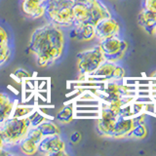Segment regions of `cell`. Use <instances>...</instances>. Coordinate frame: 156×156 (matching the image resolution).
<instances>
[{
	"label": "cell",
	"mask_w": 156,
	"mask_h": 156,
	"mask_svg": "<svg viewBox=\"0 0 156 156\" xmlns=\"http://www.w3.org/2000/svg\"><path fill=\"white\" fill-rule=\"evenodd\" d=\"M37 153L47 156L67 155L66 144L61 135L44 136L39 144Z\"/></svg>",
	"instance_id": "52a82bcc"
},
{
	"label": "cell",
	"mask_w": 156,
	"mask_h": 156,
	"mask_svg": "<svg viewBox=\"0 0 156 156\" xmlns=\"http://www.w3.org/2000/svg\"><path fill=\"white\" fill-rule=\"evenodd\" d=\"M73 106L72 105H66L62 108L61 111L58 112L57 114V120L62 124H66L69 123L73 118Z\"/></svg>",
	"instance_id": "44dd1931"
},
{
	"label": "cell",
	"mask_w": 156,
	"mask_h": 156,
	"mask_svg": "<svg viewBox=\"0 0 156 156\" xmlns=\"http://www.w3.org/2000/svg\"><path fill=\"white\" fill-rule=\"evenodd\" d=\"M152 76H153V77H156V73H154V74H153Z\"/></svg>",
	"instance_id": "f1b7e54d"
},
{
	"label": "cell",
	"mask_w": 156,
	"mask_h": 156,
	"mask_svg": "<svg viewBox=\"0 0 156 156\" xmlns=\"http://www.w3.org/2000/svg\"><path fill=\"white\" fill-rule=\"evenodd\" d=\"M73 18L74 23H88L89 13L86 3H74L73 5Z\"/></svg>",
	"instance_id": "d6986e66"
},
{
	"label": "cell",
	"mask_w": 156,
	"mask_h": 156,
	"mask_svg": "<svg viewBox=\"0 0 156 156\" xmlns=\"http://www.w3.org/2000/svg\"><path fill=\"white\" fill-rule=\"evenodd\" d=\"M73 5L71 0H46L45 16L58 27H71L74 24Z\"/></svg>",
	"instance_id": "7a4b0ae2"
},
{
	"label": "cell",
	"mask_w": 156,
	"mask_h": 156,
	"mask_svg": "<svg viewBox=\"0 0 156 156\" xmlns=\"http://www.w3.org/2000/svg\"><path fill=\"white\" fill-rule=\"evenodd\" d=\"M70 37L78 41H91L96 38L95 26L89 23H77L71 27Z\"/></svg>",
	"instance_id": "4fadbf2b"
},
{
	"label": "cell",
	"mask_w": 156,
	"mask_h": 156,
	"mask_svg": "<svg viewBox=\"0 0 156 156\" xmlns=\"http://www.w3.org/2000/svg\"><path fill=\"white\" fill-rule=\"evenodd\" d=\"M134 125H135V121L133 117L118 116L116 119L113 131H112L111 138L122 139L125 138V136H129Z\"/></svg>",
	"instance_id": "5bb4252c"
},
{
	"label": "cell",
	"mask_w": 156,
	"mask_h": 156,
	"mask_svg": "<svg viewBox=\"0 0 156 156\" xmlns=\"http://www.w3.org/2000/svg\"><path fill=\"white\" fill-rule=\"evenodd\" d=\"M28 118L29 121H30V124H31V128L33 127H37L39 126L43 121H45L47 118H45L43 115H41L39 112H37L35 109H34L30 114L28 115Z\"/></svg>",
	"instance_id": "603a6c76"
},
{
	"label": "cell",
	"mask_w": 156,
	"mask_h": 156,
	"mask_svg": "<svg viewBox=\"0 0 156 156\" xmlns=\"http://www.w3.org/2000/svg\"><path fill=\"white\" fill-rule=\"evenodd\" d=\"M155 34H156V24H155Z\"/></svg>",
	"instance_id": "f546056e"
},
{
	"label": "cell",
	"mask_w": 156,
	"mask_h": 156,
	"mask_svg": "<svg viewBox=\"0 0 156 156\" xmlns=\"http://www.w3.org/2000/svg\"><path fill=\"white\" fill-rule=\"evenodd\" d=\"M30 128L31 124L28 116L22 118L11 116L3 124L0 125V133L2 135L6 146L11 147L21 143L22 140L27 135Z\"/></svg>",
	"instance_id": "3957f363"
},
{
	"label": "cell",
	"mask_w": 156,
	"mask_h": 156,
	"mask_svg": "<svg viewBox=\"0 0 156 156\" xmlns=\"http://www.w3.org/2000/svg\"><path fill=\"white\" fill-rule=\"evenodd\" d=\"M138 23L144 30L152 35L155 34V24H156V13L150 10L144 9L140 11L138 16Z\"/></svg>",
	"instance_id": "9a60e30c"
},
{
	"label": "cell",
	"mask_w": 156,
	"mask_h": 156,
	"mask_svg": "<svg viewBox=\"0 0 156 156\" xmlns=\"http://www.w3.org/2000/svg\"><path fill=\"white\" fill-rule=\"evenodd\" d=\"M44 138L38 127H33L28 131L27 135L18 144L21 153L24 155H34L38 152V146Z\"/></svg>",
	"instance_id": "ba28073f"
},
{
	"label": "cell",
	"mask_w": 156,
	"mask_h": 156,
	"mask_svg": "<svg viewBox=\"0 0 156 156\" xmlns=\"http://www.w3.org/2000/svg\"><path fill=\"white\" fill-rule=\"evenodd\" d=\"M5 147H7V146H6V144H5V143H4V140H3V138H2L1 133H0V150L3 149V148H5Z\"/></svg>",
	"instance_id": "484cf974"
},
{
	"label": "cell",
	"mask_w": 156,
	"mask_h": 156,
	"mask_svg": "<svg viewBox=\"0 0 156 156\" xmlns=\"http://www.w3.org/2000/svg\"><path fill=\"white\" fill-rule=\"evenodd\" d=\"M33 107L32 106H28V105H18V102L15 105V108L13 110L12 117H18V118H22V117H27L33 111Z\"/></svg>",
	"instance_id": "7402d4cb"
},
{
	"label": "cell",
	"mask_w": 156,
	"mask_h": 156,
	"mask_svg": "<svg viewBox=\"0 0 156 156\" xmlns=\"http://www.w3.org/2000/svg\"><path fill=\"white\" fill-rule=\"evenodd\" d=\"M99 46L105 61L111 62H118L125 57L128 50V43L118 35L101 40Z\"/></svg>",
	"instance_id": "5b68a950"
},
{
	"label": "cell",
	"mask_w": 156,
	"mask_h": 156,
	"mask_svg": "<svg viewBox=\"0 0 156 156\" xmlns=\"http://www.w3.org/2000/svg\"><path fill=\"white\" fill-rule=\"evenodd\" d=\"M147 133V127L145 126L144 122H140V123H135L129 136L136 140H144L146 138Z\"/></svg>",
	"instance_id": "ffe728a7"
},
{
	"label": "cell",
	"mask_w": 156,
	"mask_h": 156,
	"mask_svg": "<svg viewBox=\"0 0 156 156\" xmlns=\"http://www.w3.org/2000/svg\"><path fill=\"white\" fill-rule=\"evenodd\" d=\"M65 49V34L62 27L49 22L37 27L29 39L28 52L34 56L39 66L54 65L62 56Z\"/></svg>",
	"instance_id": "6da1fadb"
},
{
	"label": "cell",
	"mask_w": 156,
	"mask_h": 156,
	"mask_svg": "<svg viewBox=\"0 0 156 156\" xmlns=\"http://www.w3.org/2000/svg\"><path fill=\"white\" fill-rule=\"evenodd\" d=\"M143 8L156 13V0H143Z\"/></svg>",
	"instance_id": "cb8c5ba5"
},
{
	"label": "cell",
	"mask_w": 156,
	"mask_h": 156,
	"mask_svg": "<svg viewBox=\"0 0 156 156\" xmlns=\"http://www.w3.org/2000/svg\"><path fill=\"white\" fill-rule=\"evenodd\" d=\"M17 101H13L11 97L0 92V125L12 116Z\"/></svg>",
	"instance_id": "2e32d148"
},
{
	"label": "cell",
	"mask_w": 156,
	"mask_h": 156,
	"mask_svg": "<svg viewBox=\"0 0 156 156\" xmlns=\"http://www.w3.org/2000/svg\"><path fill=\"white\" fill-rule=\"evenodd\" d=\"M71 1L73 2V3H87L89 0H71Z\"/></svg>",
	"instance_id": "4316f807"
},
{
	"label": "cell",
	"mask_w": 156,
	"mask_h": 156,
	"mask_svg": "<svg viewBox=\"0 0 156 156\" xmlns=\"http://www.w3.org/2000/svg\"><path fill=\"white\" fill-rule=\"evenodd\" d=\"M46 0H22V11L29 19L37 20L45 16Z\"/></svg>",
	"instance_id": "7c38bea8"
},
{
	"label": "cell",
	"mask_w": 156,
	"mask_h": 156,
	"mask_svg": "<svg viewBox=\"0 0 156 156\" xmlns=\"http://www.w3.org/2000/svg\"><path fill=\"white\" fill-rule=\"evenodd\" d=\"M86 4L88 7V13H89L88 23H92L93 26H96L102 20L111 17L109 9L100 0H89Z\"/></svg>",
	"instance_id": "30bf717a"
},
{
	"label": "cell",
	"mask_w": 156,
	"mask_h": 156,
	"mask_svg": "<svg viewBox=\"0 0 156 156\" xmlns=\"http://www.w3.org/2000/svg\"><path fill=\"white\" fill-rule=\"evenodd\" d=\"M12 50L10 47L9 35L3 27L0 26V66L7 63L11 58Z\"/></svg>",
	"instance_id": "e0dca14e"
},
{
	"label": "cell",
	"mask_w": 156,
	"mask_h": 156,
	"mask_svg": "<svg viewBox=\"0 0 156 156\" xmlns=\"http://www.w3.org/2000/svg\"><path fill=\"white\" fill-rule=\"evenodd\" d=\"M81 140V135L79 132H75L70 136V140L72 144H77L78 141Z\"/></svg>",
	"instance_id": "d4e9b609"
},
{
	"label": "cell",
	"mask_w": 156,
	"mask_h": 156,
	"mask_svg": "<svg viewBox=\"0 0 156 156\" xmlns=\"http://www.w3.org/2000/svg\"><path fill=\"white\" fill-rule=\"evenodd\" d=\"M117 117L118 116L110 111L105 105H102L101 109V118L99 119L97 124V129L100 135L111 138V134L112 131H113Z\"/></svg>",
	"instance_id": "8fae6325"
},
{
	"label": "cell",
	"mask_w": 156,
	"mask_h": 156,
	"mask_svg": "<svg viewBox=\"0 0 156 156\" xmlns=\"http://www.w3.org/2000/svg\"><path fill=\"white\" fill-rule=\"evenodd\" d=\"M37 127L42 133L43 136L61 135L60 126H58L57 123H55V122H53L52 120L46 119L45 121H43L42 123Z\"/></svg>",
	"instance_id": "ac0fdd59"
},
{
	"label": "cell",
	"mask_w": 156,
	"mask_h": 156,
	"mask_svg": "<svg viewBox=\"0 0 156 156\" xmlns=\"http://www.w3.org/2000/svg\"><path fill=\"white\" fill-rule=\"evenodd\" d=\"M105 58L102 55L100 46L98 45L92 49L79 52L76 57V67L81 77L87 78L92 75Z\"/></svg>",
	"instance_id": "277c9868"
},
{
	"label": "cell",
	"mask_w": 156,
	"mask_h": 156,
	"mask_svg": "<svg viewBox=\"0 0 156 156\" xmlns=\"http://www.w3.org/2000/svg\"><path fill=\"white\" fill-rule=\"evenodd\" d=\"M95 32H96V38H98L101 41L112 36L119 35L120 26L118 22L112 17L106 18L96 24Z\"/></svg>",
	"instance_id": "9c48e42d"
},
{
	"label": "cell",
	"mask_w": 156,
	"mask_h": 156,
	"mask_svg": "<svg viewBox=\"0 0 156 156\" xmlns=\"http://www.w3.org/2000/svg\"><path fill=\"white\" fill-rule=\"evenodd\" d=\"M125 74V69L117 65V62L105 61L92 75L88 76L87 78H90V80L92 81H118L123 79Z\"/></svg>",
	"instance_id": "8992f818"
},
{
	"label": "cell",
	"mask_w": 156,
	"mask_h": 156,
	"mask_svg": "<svg viewBox=\"0 0 156 156\" xmlns=\"http://www.w3.org/2000/svg\"><path fill=\"white\" fill-rule=\"evenodd\" d=\"M153 96L155 97V100H156V93H154V94H153Z\"/></svg>",
	"instance_id": "83f0119b"
}]
</instances>
